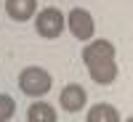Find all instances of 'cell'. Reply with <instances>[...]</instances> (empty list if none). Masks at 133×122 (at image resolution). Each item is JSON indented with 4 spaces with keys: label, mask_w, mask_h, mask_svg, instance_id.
Instances as JSON below:
<instances>
[{
    "label": "cell",
    "mask_w": 133,
    "mask_h": 122,
    "mask_svg": "<svg viewBox=\"0 0 133 122\" xmlns=\"http://www.w3.org/2000/svg\"><path fill=\"white\" fill-rule=\"evenodd\" d=\"M83 64L88 66V74L96 85L115 82L117 64H115V45L109 40H91L83 48Z\"/></svg>",
    "instance_id": "obj_1"
},
{
    "label": "cell",
    "mask_w": 133,
    "mask_h": 122,
    "mask_svg": "<svg viewBox=\"0 0 133 122\" xmlns=\"http://www.w3.org/2000/svg\"><path fill=\"white\" fill-rule=\"evenodd\" d=\"M53 85V77L43 69V66H27V69H21L19 74V88L24 96H32V98H40L51 90Z\"/></svg>",
    "instance_id": "obj_2"
},
{
    "label": "cell",
    "mask_w": 133,
    "mask_h": 122,
    "mask_svg": "<svg viewBox=\"0 0 133 122\" xmlns=\"http://www.w3.org/2000/svg\"><path fill=\"white\" fill-rule=\"evenodd\" d=\"M66 27V19L59 8H43L37 11V16H35V29H37V35L40 37H45V40H56L61 32Z\"/></svg>",
    "instance_id": "obj_3"
},
{
    "label": "cell",
    "mask_w": 133,
    "mask_h": 122,
    "mask_svg": "<svg viewBox=\"0 0 133 122\" xmlns=\"http://www.w3.org/2000/svg\"><path fill=\"white\" fill-rule=\"evenodd\" d=\"M66 27H69V32L77 40H91L96 32V21L85 8H72L69 16H66Z\"/></svg>",
    "instance_id": "obj_4"
},
{
    "label": "cell",
    "mask_w": 133,
    "mask_h": 122,
    "mask_svg": "<svg viewBox=\"0 0 133 122\" xmlns=\"http://www.w3.org/2000/svg\"><path fill=\"white\" fill-rule=\"evenodd\" d=\"M59 104L64 112H80V109L88 104V93H85V88L83 85H77V82H69V85H64V90L59 93Z\"/></svg>",
    "instance_id": "obj_5"
},
{
    "label": "cell",
    "mask_w": 133,
    "mask_h": 122,
    "mask_svg": "<svg viewBox=\"0 0 133 122\" xmlns=\"http://www.w3.org/2000/svg\"><path fill=\"white\" fill-rule=\"evenodd\" d=\"M5 13L14 21H29L37 16V0H5Z\"/></svg>",
    "instance_id": "obj_6"
},
{
    "label": "cell",
    "mask_w": 133,
    "mask_h": 122,
    "mask_svg": "<svg viewBox=\"0 0 133 122\" xmlns=\"http://www.w3.org/2000/svg\"><path fill=\"white\" fill-rule=\"evenodd\" d=\"M59 114L48 101H35L27 109V122H56Z\"/></svg>",
    "instance_id": "obj_7"
},
{
    "label": "cell",
    "mask_w": 133,
    "mask_h": 122,
    "mask_svg": "<svg viewBox=\"0 0 133 122\" xmlns=\"http://www.w3.org/2000/svg\"><path fill=\"white\" fill-rule=\"evenodd\" d=\"M85 122H120V112L112 104H96V106H91Z\"/></svg>",
    "instance_id": "obj_8"
},
{
    "label": "cell",
    "mask_w": 133,
    "mask_h": 122,
    "mask_svg": "<svg viewBox=\"0 0 133 122\" xmlns=\"http://www.w3.org/2000/svg\"><path fill=\"white\" fill-rule=\"evenodd\" d=\"M14 112H16V101L11 96L0 93V122H8L11 117H14Z\"/></svg>",
    "instance_id": "obj_9"
},
{
    "label": "cell",
    "mask_w": 133,
    "mask_h": 122,
    "mask_svg": "<svg viewBox=\"0 0 133 122\" xmlns=\"http://www.w3.org/2000/svg\"><path fill=\"white\" fill-rule=\"evenodd\" d=\"M125 122H133V117H128V119H125Z\"/></svg>",
    "instance_id": "obj_10"
}]
</instances>
